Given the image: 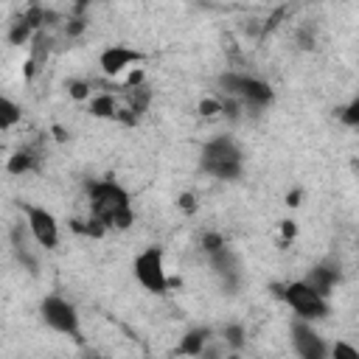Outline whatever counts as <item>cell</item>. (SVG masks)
Returning a JSON list of instances; mask_svg holds the SVG:
<instances>
[{"label": "cell", "instance_id": "1", "mask_svg": "<svg viewBox=\"0 0 359 359\" xmlns=\"http://www.w3.org/2000/svg\"><path fill=\"white\" fill-rule=\"evenodd\" d=\"M87 199H90V216L101 219L107 230H129L135 224L132 196L121 182L95 180L87 185Z\"/></svg>", "mask_w": 359, "mask_h": 359}, {"label": "cell", "instance_id": "2", "mask_svg": "<svg viewBox=\"0 0 359 359\" xmlns=\"http://www.w3.org/2000/svg\"><path fill=\"white\" fill-rule=\"evenodd\" d=\"M241 149L230 135H216L202 146V171L213 180H236L241 177L244 160H241Z\"/></svg>", "mask_w": 359, "mask_h": 359}, {"label": "cell", "instance_id": "3", "mask_svg": "<svg viewBox=\"0 0 359 359\" xmlns=\"http://www.w3.org/2000/svg\"><path fill=\"white\" fill-rule=\"evenodd\" d=\"M275 294L283 297V303L294 311L297 320L314 323V320H325V317L331 314L328 297L317 294L303 278H300V280H292V283H286V286H275Z\"/></svg>", "mask_w": 359, "mask_h": 359}, {"label": "cell", "instance_id": "4", "mask_svg": "<svg viewBox=\"0 0 359 359\" xmlns=\"http://www.w3.org/2000/svg\"><path fill=\"white\" fill-rule=\"evenodd\" d=\"M39 317H42V323H45L50 331L81 342V320H79L76 306H73L67 297H62V294H48V297H42V303H39Z\"/></svg>", "mask_w": 359, "mask_h": 359}, {"label": "cell", "instance_id": "5", "mask_svg": "<svg viewBox=\"0 0 359 359\" xmlns=\"http://www.w3.org/2000/svg\"><path fill=\"white\" fill-rule=\"evenodd\" d=\"M219 84L224 87V95L236 98L238 104L255 107V109L272 104V98H275V93H272V87L266 81H261L255 76H247V73H224L219 79Z\"/></svg>", "mask_w": 359, "mask_h": 359}, {"label": "cell", "instance_id": "6", "mask_svg": "<svg viewBox=\"0 0 359 359\" xmlns=\"http://www.w3.org/2000/svg\"><path fill=\"white\" fill-rule=\"evenodd\" d=\"M132 272H135V280L151 292V294H163L168 289V275H165V258H163V247L151 244L146 247L143 252L135 255L132 261Z\"/></svg>", "mask_w": 359, "mask_h": 359}, {"label": "cell", "instance_id": "7", "mask_svg": "<svg viewBox=\"0 0 359 359\" xmlns=\"http://www.w3.org/2000/svg\"><path fill=\"white\" fill-rule=\"evenodd\" d=\"M25 230L31 241L42 250H56L59 247V222L56 216L42 208V205H25Z\"/></svg>", "mask_w": 359, "mask_h": 359}, {"label": "cell", "instance_id": "8", "mask_svg": "<svg viewBox=\"0 0 359 359\" xmlns=\"http://www.w3.org/2000/svg\"><path fill=\"white\" fill-rule=\"evenodd\" d=\"M289 337H292V348L297 353V359H328V342L323 339V334L306 323V320H292L289 325Z\"/></svg>", "mask_w": 359, "mask_h": 359}, {"label": "cell", "instance_id": "9", "mask_svg": "<svg viewBox=\"0 0 359 359\" xmlns=\"http://www.w3.org/2000/svg\"><path fill=\"white\" fill-rule=\"evenodd\" d=\"M143 62V53L126 45H109L98 56V67L104 76H121L123 70H132V65Z\"/></svg>", "mask_w": 359, "mask_h": 359}, {"label": "cell", "instance_id": "10", "mask_svg": "<svg viewBox=\"0 0 359 359\" xmlns=\"http://www.w3.org/2000/svg\"><path fill=\"white\" fill-rule=\"evenodd\" d=\"M303 280H306L317 294L328 297V294L334 292V286L339 283V266H334V264H317V266H311V269L306 272Z\"/></svg>", "mask_w": 359, "mask_h": 359}, {"label": "cell", "instance_id": "11", "mask_svg": "<svg viewBox=\"0 0 359 359\" xmlns=\"http://www.w3.org/2000/svg\"><path fill=\"white\" fill-rule=\"evenodd\" d=\"M213 339V331L208 325H196V328H188L182 337H180V345H177V353L180 356H188V359H196L208 342Z\"/></svg>", "mask_w": 359, "mask_h": 359}, {"label": "cell", "instance_id": "12", "mask_svg": "<svg viewBox=\"0 0 359 359\" xmlns=\"http://www.w3.org/2000/svg\"><path fill=\"white\" fill-rule=\"evenodd\" d=\"M208 261H210V266H213V272L219 275V280H222V286H227V289H233V286L238 283V261H236V255H233V250H230V247H224L222 252H216V255H210Z\"/></svg>", "mask_w": 359, "mask_h": 359}, {"label": "cell", "instance_id": "13", "mask_svg": "<svg viewBox=\"0 0 359 359\" xmlns=\"http://www.w3.org/2000/svg\"><path fill=\"white\" fill-rule=\"evenodd\" d=\"M39 154H42V151H39L36 146H20V149L6 160V171H8V174H14V177L28 174V171H34V168H36Z\"/></svg>", "mask_w": 359, "mask_h": 359}, {"label": "cell", "instance_id": "14", "mask_svg": "<svg viewBox=\"0 0 359 359\" xmlns=\"http://www.w3.org/2000/svg\"><path fill=\"white\" fill-rule=\"evenodd\" d=\"M118 98L112 95V93H95L93 98H90V115L93 118H118Z\"/></svg>", "mask_w": 359, "mask_h": 359}, {"label": "cell", "instance_id": "15", "mask_svg": "<svg viewBox=\"0 0 359 359\" xmlns=\"http://www.w3.org/2000/svg\"><path fill=\"white\" fill-rule=\"evenodd\" d=\"M34 34H36V28L28 22V17H25V14H20L14 22H8L6 39H8V45H28V42L34 39Z\"/></svg>", "mask_w": 359, "mask_h": 359}, {"label": "cell", "instance_id": "16", "mask_svg": "<svg viewBox=\"0 0 359 359\" xmlns=\"http://www.w3.org/2000/svg\"><path fill=\"white\" fill-rule=\"evenodd\" d=\"M123 101H126V107H129L135 115H143V112L149 109V104H151V90H149L146 84L129 87V90H123Z\"/></svg>", "mask_w": 359, "mask_h": 359}, {"label": "cell", "instance_id": "17", "mask_svg": "<svg viewBox=\"0 0 359 359\" xmlns=\"http://www.w3.org/2000/svg\"><path fill=\"white\" fill-rule=\"evenodd\" d=\"M20 121H22V107L17 101H11L8 95H3L0 98V129L3 132H11Z\"/></svg>", "mask_w": 359, "mask_h": 359}, {"label": "cell", "instance_id": "18", "mask_svg": "<svg viewBox=\"0 0 359 359\" xmlns=\"http://www.w3.org/2000/svg\"><path fill=\"white\" fill-rule=\"evenodd\" d=\"M70 230L73 233H79V236H87V238H104L109 230H107V224L101 222V219H95V216H87V219H73L70 222Z\"/></svg>", "mask_w": 359, "mask_h": 359}, {"label": "cell", "instance_id": "19", "mask_svg": "<svg viewBox=\"0 0 359 359\" xmlns=\"http://www.w3.org/2000/svg\"><path fill=\"white\" fill-rule=\"evenodd\" d=\"M230 351H236V353H241V348L247 345V331H244V325L241 323H227L224 328H222V337H219Z\"/></svg>", "mask_w": 359, "mask_h": 359}, {"label": "cell", "instance_id": "20", "mask_svg": "<svg viewBox=\"0 0 359 359\" xmlns=\"http://www.w3.org/2000/svg\"><path fill=\"white\" fill-rule=\"evenodd\" d=\"M328 359H359V348L351 345L348 339H337L328 348Z\"/></svg>", "mask_w": 359, "mask_h": 359}, {"label": "cell", "instance_id": "21", "mask_svg": "<svg viewBox=\"0 0 359 359\" xmlns=\"http://www.w3.org/2000/svg\"><path fill=\"white\" fill-rule=\"evenodd\" d=\"M90 90H93V81H87V79H70V81H67V95H70L73 101H87V98H93Z\"/></svg>", "mask_w": 359, "mask_h": 359}, {"label": "cell", "instance_id": "22", "mask_svg": "<svg viewBox=\"0 0 359 359\" xmlns=\"http://www.w3.org/2000/svg\"><path fill=\"white\" fill-rule=\"evenodd\" d=\"M224 247H227V244H224V236H219V233H213V230L202 236V252H205L208 258L216 255V252H222Z\"/></svg>", "mask_w": 359, "mask_h": 359}, {"label": "cell", "instance_id": "23", "mask_svg": "<svg viewBox=\"0 0 359 359\" xmlns=\"http://www.w3.org/2000/svg\"><path fill=\"white\" fill-rule=\"evenodd\" d=\"M339 121H342L345 126H353V129H359V95H356L351 104H345V107L339 109Z\"/></svg>", "mask_w": 359, "mask_h": 359}, {"label": "cell", "instance_id": "24", "mask_svg": "<svg viewBox=\"0 0 359 359\" xmlns=\"http://www.w3.org/2000/svg\"><path fill=\"white\" fill-rule=\"evenodd\" d=\"M294 39H297V45L303 48V50H311L314 48V25H303V28H297V34H294Z\"/></svg>", "mask_w": 359, "mask_h": 359}, {"label": "cell", "instance_id": "25", "mask_svg": "<svg viewBox=\"0 0 359 359\" xmlns=\"http://www.w3.org/2000/svg\"><path fill=\"white\" fill-rule=\"evenodd\" d=\"M199 112H202L205 118L219 115V112H222V98H202V101H199Z\"/></svg>", "mask_w": 359, "mask_h": 359}, {"label": "cell", "instance_id": "26", "mask_svg": "<svg viewBox=\"0 0 359 359\" xmlns=\"http://www.w3.org/2000/svg\"><path fill=\"white\" fill-rule=\"evenodd\" d=\"M137 118H140V115H135V112H132L129 107H121V109H118V118H115V121H121L123 126H135V123H137Z\"/></svg>", "mask_w": 359, "mask_h": 359}, {"label": "cell", "instance_id": "27", "mask_svg": "<svg viewBox=\"0 0 359 359\" xmlns=\"http://www.w3.org/2000/svg\"><path fill=\"white\" fill-rule=\"evenodd\" d=\"M177 205H180L185 213H196V199H194V194H180Z\"/></svg>", "mask_w": 359, "mask_h": 359}, {"label": "cell", "instance_id": "28", "mask_svg": "<svg viewBox=\"0 0 359 359\" xmlns=\"http://www.w3.org/2000/svg\"><path fill=\"white\" fill-rule=\"evenodd\" d=\"M280 230H283V236H286V238H294V233H297L294 222H289V219H286V222H280Z\"/></svg>", "mask_w": 359, "mask_h": 359}, {"label": "cell", "instance_id": "29", "mask_svg": "<svg viewBox=\"0 0 359 359\" xmlns=\"http://www.w3.org/2000/svg\"><path fill=\"white\" fill-rule=\"evenodd\" d=\"M81 359H107L104 353H98V351H84V356Z\"/></svg>", "mask_w": 359, "mask_h": 359}, {"label": "cell", "instance_id": "30", "mask_svg": "<svg viewBox=\"0 0 359 359\" xmlns=\"http://www.w3.org/2000/svg\"><path fill=\"white\" fill-rule=\"evenodd\" d=\"M297 199H300V194L294 191V194H289V196H286V205H292V208H294V205H300Z\"/></svg>", "mask_w": 359, "mask_h": 359}, {"label": "cell", "instance_id": "31", "mask_svg": "<svg viewBox=\"0 0 359 359\" xmlns=\"http://www.w3.org/2000/svg\"><path fill=\"white\" fill-rule=\"evenodd\" d=\"M53 132H56V140H65L67 135H65V129L62 126H53Z\"/></svg>", "mask_w": 359, "mask_h": 359}, {"label": "cell", "instance_id": "32", "mask_svg": "<svg viewBox=\"0 0 359 359\" xmlns=\"http://www.w3.org/2000/svg\"><path fill=\"white\" fill-rule=\"evenodd\" d=\"M227 359H241V353H236V351H230V353H227Z\"/></svg>", "mask_w": 359, "mask_h": 359}]
</instances>
